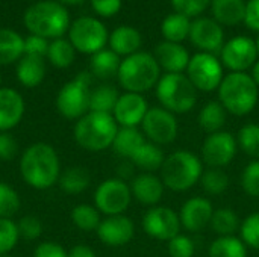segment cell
I'll return each mask as SVG.
<instances>
[{"mask_svg":"<svg viewBox=\"0 0 259 257\" xmlns=\"http://www.w3.org/2000/svg\"><path fill=\"white\" fill-rule=\"evenodd\" d=\"M96 232L105 245L123 247L132 241L135 235V226L134 221L126 215H112L102 220Z\"/></svg>","mask_w":259,"mask_h":257,"instance_id":"18","label":"cell"},{"mask_svg":"<svg viewBox=\"0 0 259 257\" xmlns=\"http://www.w3.org/2000/svg\"><path fill=\"white\" fill-rule=\"evenodd\" d=\"M68 257H96V253L91 247L79 244V245H74L68 251Z\"/></svg>","mask_w":259,"mask_h":257,"instance_id":"52","label":"cell"},{"mask_svg":"<svg viewBox=\"0 0 259 257\" xmlns=\"http://www.w3.org/2000/svg\"><path fill=\"white\" fill-rule=\"evenodd\" d=\"M238 147L253 159H259V124H244L237 136Z\"/></svg>","mask_w":259,"mask_h":257,"instance_id":"39","label":"cell"},{"mask_svg":"<svg viewBox=\"0 0 259 257\" xmlns=\"http://www.w3.org/2000/svg\"><path fill=\"white\" fill-rule=\"evenodd\" d=\"M203 174V165L197 155L187 150H178L168 155L161 167V180L165 188L184 192L191 189Z\"/></svg>","mask_w":259,"mask_h":257,"instance_id":"6","label":"cell"},{"mask_svg":"<svg viewBox=\"0 0 259 257\" xmlns=\"http://www.w3.org/2000/svg\"><path fill=\"white\" fill-rule=\"evenodd\" d=\"M228 112L220 101H208L199 112L197 123L208 135L222 132L226 124Z\"/></svg>","mask_w":259,"mask_h":257,"instance_id":"29","label":"cell"},{"mask_svg":"<svg viewBox=\"0 0 259 257\" xmlns=\"http://www.w3.org/2000/svg\"><path fill=\"white\" fill-rule=\"evenodd\" d=\"M255 42H256V50H258V56H259V35H258V38H256V41H255Z\"/></svg>","mask_w":259,"mask_h":257,"instance_id":"55","label":"cell"},{"mask_svg":"<svg viewBox=\"0 0 259 257\" xmlns=\"http://www.w3.org/2000/svg\"><path fill=\"white\" fill-rule=\"evenodd\" d=\"M108 44L114 53H117L118 56L127 58V56L140 52V47L143 44V36L137 27L118 26L109 33Z\"/></svg>","mask_w":259,"mask_h":257,"instance_id":"23","label":"cell"},{"mask_svg":"<svg viewBox=\"0 0 259 257\" xmlns=\"http://www.w3.org/2000/svg\"><path fill=\"white\" fill-rule=\"evenodd\" d=\"M129 161L134 164V167H138L140 170H144L146 173H152V171L161 170L165 161V156L159 145L150 141H146Z\"/></svg>","mask_w":259,"mask_h":257,"instance_id":"30","label":"cell"},{"mask_svg":"<svg viewBox=\"0 0 259 257\" xmlns=\"http://www.w3.org/2000/svg\"><path fill=\"white\" fill-rule=\"evenodd\" d=\"M61 189L65 194L70 195H77L80 192H83L90 183H91V177L87 168L83 167H70L65 171L61 173L59 180H58Z\"/></svg>","mask_w":259,"mask_h":257,"instance_id":"32","label":"cell"},{"mask_svg":"<svg viewBox=\"0 0 259 257\" xmlns=\"http://www.w3.org/2000/svg\"><path fill=\"white\" fill-rule=\"evenodd\" d=\"M68 39L79 53L94 55L105 48L109 39L106 26L94 17H79L71 21Z\"/></svg>","mask_w":259,"mask_h":257,"instance_id":"9","label":"cell"},{"mask_svg":"<svg viewBox=\"0 0 259 257\" xmlns=\"http://www.w3.org/2000/svg\"><path fill=\"white\" fill-rule=\"evenodd\" d=\"M121 59L117 53H114L111 48H103L91 56L90 61V68L91 74L99 77V79H111L118 74Z\"/></svg>","mask_w":259,"mask_h":257,"instance_id":"28","label":"cell"},{"mask_svg":"<svg viewBox=\"0 0 259 257\" xmlns=\"http://www.w3.org/2000/svg\"><path fill=\"white\" fill-rule=\"evenodd\" d=\"M24 56V38L14 29H0V67L18 62Z\"/></svg>","mask_w":259,"mask_h":257,"instance_id":"26","label":"cell"},{"mask_svg":"<svg viewBox=\"0 0 259 257\" xmlns=\"http://www.w3.org/2000/svg\"><path fill=\"white\" fill-rule=\"evenodd\" d=\"M149 105L143 94L124 92L118 97L112 117L118 127H138L143 123Z\"/></svg>","mask_w":259,"mask_h":257,"instance_id":"17","label":"cell"},{"mask_svg":"<svg viewBox=\"0 0 259 257\" xmlns=\"http://www.w3.org/2000/svg\"><path fill=\"white\" fill-rule=\"evenodd\" d=\"M156 98L171 114H187L197 103V89L185 73H165L156 85Z\"/></svg>","mask_w":259,"mask_h":257,"instance_id":"7","label":"cell"},{"mask_svg":"<svg viewBox=\"0 0 259 257\" xmlns=\"http://www.w3.org/2000/svg\"><path fill=\"white\" fill-rule=\"evenodd\" d=\"M190 41L203 53L215 55L225 45L223 26L209 17H197L191 21Z\"/></svg>","mask_w":259,"mask_h":257,"instance_id":"16","label":"cell"},{"mask_svg":"<svg viewBox=\"0 0 259 257\" xmlns=\"http://www.w3.org/2000/svg\"><path fill=\"white\" fill-rule=\"evenodd\" d=\"M71 221L73 224L82 230V232H93L97 230V227L100 226V212L97 211L96 206L91 204H77L73 208L71 211Z\"/></svg>","mask_w":259,"mask_h":257,"instance_id":"37","label":"cell"},{"mask_svg":"<svg viewBox=\"0 0 259 257\" xmlns=\"http://www.w3.org/2000/svg\"><path fill=\"white\" fill-rule=\"evenodd\" d=\"M155 59L161 70L165 73H184L190 64V53L188 50L178 42L162 41L155 47Z\"/></svg>","mask_w":259,"mask_h":257,"instance_id":"21","label":"cell"},{"mask_svg":"<svg viewBox=\"0 0 259 257\" xmlns=\"http://www.w3.org/2000/svg\"><path fill=\"white\" fill-rule=\"evenodd\" d=\"M117 79L126 92L143 94L158 85L161 79V67L153 55L137 52L121 59Z\"/></svg>","mask_w":259,"mask_h":257,"instance_id":"4","label":"cell"},{"mask_svg":"<svg viewBox=\"0 0 259 257\" xmlns=\"http://www.w3.org/2000/svg\"><path fill=\"white\" fill-rule=\"evenodd\" d=\"M47 67L46 59L36 58V56H27L24 55L15 67V76L17 80L26 86V88H35L42 83L46 79Z\"/></svg>","mask_w":259,"mask_h":257,"instance_id":"24","label":"cell"},{"mask_svg":"<svg viewBox=\"0 0 259 257\" xmlns=\"http://www.w3.org/2000/svg\"><path fill=\"white\" fill-rule=\"evenodd\" d=\"M209 226L219 236H234L241 227V221L232 209L222 208L214 211Z\"/></svg>","mask_w":259,"mask_h":257,"instance_id":"36","label":"cell"},{"mask_svg":"<svg viewBox=\"0 0 259 257\" xmlns=\"http://www.w3.org/2000/svg\"><path fill=\"white\" fill-rule=\"evenodd\" d=\"M214 214L212 203L205 197H193L187 200L179 212L181 226L188 232H200L211 224Z\"/></svg>","mask_w":259,"mask_h":257,"instance_id":"19","label":"cell"},{"mask_svg":"<svg viewBox=\"0 0 259 257\" xmlns=\"http://www.w3.org/2000/svg\"><path fill=\"white\" fill-rule=\"evenodd\" d=\"M190 29H191V18L179 12L168 14L161 23V33L165 38V41L170 42L181 44L182 41H185L190 36Z\"/></svg>","mask_w":259,"mask_h":257,"instance_id":"31","label":"cell"},{"mask_svg":"<svg viewBox=\"0 0 259 257\" xmlns=\"http://www.w3.org/2000/svg\"><path fill=\"white\" fill-rule=\"evenodd\" d=\"M164 183L161 177L155 176L153 173H141L137 177H134L131 183V192L132 197L146 206H158L164 195Z\"/></svg>","mask_w":259,"mask_h":257,"instance_id":"22","label":"cell"},{"mask_svg":"<svg viewBox=\"0 0 259 257\" xmlns=\"http://www.w3.org/2000/svg\"><path fill=\"white\" fill-rule=\"evenodd\" d=\"M47 59L49 62L59 70L68 68L74 59H76V48L70 42L68 38H56L52 39L49 44V52H47Z\"/></svg>","mask_w":259,"mask_h":257,"instance_id":"33","label":"cell"},{"mask_svg":"<svg viewBox=\"0 0 259 257\" xmlns=\"http://www.w3.org/2000/svg\"><path fill=\"white\" fill-rule=\"evenodd\" d=\"M93 74L88 71L79 73L73 80L67 82L56 95V109L67 120H79L90 112Z\"/></svg>","mask_w":259,"mask_h":257,"instance_id":"8","label":"cell"},{"mask_svg":"<svg viewBox=\"0 0 259 257\" xmlns=\"http://www.w3.org/2000/svg\"><path fill=\"white\" fill-rule=\"evenodd\" d=\"M211 2L212 0H170V5L175 12H179L188 18H197L211 6Z\"/></svg>","mask_w":259,"mask_h":257,"instance_id":"44","label":"cell"},{"mask_svg":"<svg viewBox=\"0 0 259 257\" xmlns=\"http://www.w3.org/2000/svg\"><path fill=\"white\" fill-rule=\"evenodd\" d=\"M56 2H59L61 5H80V3H83L85 0H56Z\"/></svg>","mask_w":259,"mask_h":257,"instance_id":"54","label":"cell"},{"mask_svg":"<svg viewBox=\"0 0 259 257\" xmlns=\"http://www.w3.org/2000/svg\"><path fill=\"white\" fill-rule=\"evenodd\" d=\"M237 150L235 136L231 132L222 130L206 136L202 145V159L209 168H223L234 161Z\"/></svg>","mask_w":259,"mask_h":257,"instance_id":"15","label":"cell"},{"mask_svg":"<svg viewBox=\"0 0 259 257\" xmlns=\"http://www.w3.org/2000/svg\"><path fill=\"white\" fill-rule=\"evenodd\" d=\"M20 238H24L27 241H35L41 236L42 233V223L38 217L33 215H26L17 223Z\"/></svg>","mask_w":259,"mask_h":257,"instance_id":"46","label":"cell"},{"mask_svg":"<svg viewBox=\"0 0 259 257\" xmlns=\"http://www.w3.org/2000/svg\"><path fill=\"white\" fill-rule=\"evenodd\" d=\"M26 111L21 94L12 88H0V132H9L17 127Z\"/></svg>","mask_w":259,"mask_h":257,"instance_id":"20","label":"cell"},{"mask_svg":"<svg viewBox=\"0 0 259 257\" xmlns=\"http://www.w3.org/2000/svg\"><path fill=\"white\" fill-rule=\"evenodd\" d=\"M250 77L253 79V82L256 83V86L259 88V59L253 64L252 67V73H250Z\"/></svg>","mask_w":259,"mask_h":257,"instance_id":"53","label":"cell"},{"mask_svg":"<svg viewBox=\"0 0 259 257\" xmlns=\"http://www.w3.org/2000/svg\"><path fill=\"white\" fill-rule=\"evenodd\" d=\"M200 185L208 195H222L229 188V176L223 168H208L203 170Z\"/></svg>","mask_w":259,"mask_h":257,"instance_id":"38","label":"cell"},{"mask_svg":"<svg viewBox=\"0 0 259 257\" xmlns=\"http://www.w3.org/2000/svg\"><path fill=\"white\" fill-rule=\"evenodd\" d=\"M118 97L120 94L112 85H100L91 91L90 111L102 112V114H112Z\"/></svg>","mask_w":259,"mask_h":257,"instance_id":"34","label":"cell"},{"mask_svg":"<svg viewBox=\"0 0 259 257\" xmlns=\"http://www.w3.org/2000/svg\"><path fill=\"white\" fill-rule=\"evenodd\" d=\"M187 77L191 80L197 91H215L219 89L225 77L223 64L215 55L199 52L190 59V64L187 67Z\"/></svg>","mask_w":259,"mask_h":257,"instance_id":"10","label":"cell"},{"mask_svg":"<svg viewBox=\"0 0 259 257\" xmlns=\"http://www.w3.org/2000/svg\"><path fill=\"white\" fill-rule=\"evenodd\" d=\"M170 257H194L196 245L194 241L187 235H178L167 245Z\"/></svg>","mask_w":259,"mask_h":257,"instance_id":"45","label":"cell"},{"mask_svg":"<svg viewBox=\"0 0 259 257\" xmlns=\"http://www.w3.org/2000/svg\"><path fill=\"white\" fill-rule=\"evenodd\" d=\"M33 257H68V251L58 242L47 241L38 244L33 251Z\"/></svg>","mask_w":259,"mask_h":257,"instance_id":"50","label":"cell"},{"mask_svg":"<svg viewBox=\"0 0 259 257\" xmlns=\"http://www.w3.org/2000/svg\"><path fill=\"white\" fill-rule=\"evenodd\" d=\"M50 41L38 36V35H29L24 38V55L27 56H36V58H47Z\"/></svg>","mask_w":259,"mask_h":257,"instance_id":"47","label":"cell"},{"mask_svg":"<svg viewBox=\"0 0 259 257\" xmlns=\"http://www.w3.org/2000/svg\"><path fill=\"white\" fill-rule=\"evenodd\" d=\"M146 141L147 139L144 133L138 130V127H120L114 139L112 148L118 156L131 159Z\"/></svg>","mask_w":259,"mask_h":257,"instance_id":"27","label":"cell"},{"mask_svg":"<svg viewBox=\"0 0 259 257\" xmlns=\"http://www.w3.org/2000/svg\"><path fill=\"white\" fill-rule=\"evenodd\" d=\"M0 83H2V73H0ZM2 88V86H0Z\"/></svg>","mask_w":259,"mask_h":257,"instance_id":"56","label":"cell"},{"mask_svg":"<svg viewBox=\"0 0 259 257\" xmlns=\"http://www.w3.org/2000/svg\"><path fill=\"white\" fill-rule=\"evenodd\" d=\"M90 3L93 11L103 18L117 15L123 6V0H90Z\"/></svg>","mask_w":259,"mask_h":257,"instance_id":"48","label":"cell"},{"mask_svg":"<svg viewBox=\"0 0 259 257\" xmlns=\"http://www.w3.org/2000/svg\"><path fill=\"white\" fill-rule=\"evenodd\" d=\"M217 91L219 101L223 105L226 112L237 117L250 114L258 103L259 88L247 73L226 74Z\"/></svg>","mask_w":259,"mask_h":257,"instance_id":"5","label":"cell"},{"mask_svg":"<svg viewBox=\"0 0 259 257\" xmlns=\"http://www.w3.org/2000/svg\"><path fill=\"white\" fill-rule=\"evenodd\" d=\"M21 200L18 192L8 183L0 182V218H11L18 212Z\"/></svg>","mask_w":259,"mask_h":257,"instance_id":"41","label":"cell"},{"mask_svg":"<svg viewBox=\"0 0 259 257\" xmlns=\"http://www.w3.org/2000/svg\"><path fill=\"white\" fill-rule=\"evenodd\" d=\"M179 214L167 206H153L143 217V229L146 235L158 241H171L181 230Z\"/></svg>","mask_w":259,"mask_h":257,"instance_id":"14","label":"cell"},{"mask_svg":"<svg viewBox=\"0 0 259 257\" xmlns=\"http://www.w3.org/2000/svg\"><path fill=\"white\" fill-rule=\"evenodd\" d=\"M241 188L247 195L259 198V159L252 161L244 167L241 174Z\"/></svg>","mask_w":259,"mask_h":257,"instance_id":"43","label":"cell"},{"mask_svg":"<svg viewBox=\"0 0 259 257\" xmlns=\"http://www.w3.org/2000/svg\"><path fill=\"white\" fill-rule=\"evenodd\" d=\"M240 233L241 241L246 244V247L259 250V212L250 214L247 218L243 220Z\"/></svg>","mask_w":259,"mask_h":257,"instance_id":"42","label":"cell"},{"mask_svg":"<svg viewBox=\"0 0 259 257\" xmlns=\"http://www.w3.org/2000/svg\"><path fill=\"white\" fill-rule=\"evenodd\" d=\"M258 58L256 42L244 35L231 38L220 52V61L231 73H246L253 67Z\"/></svg>","mask_w":259,"mask_h":257,"instance_id":"13","label":"cell"},{"mask_svg":"<svg viewBox=\"0 0 259 257\" xmlns=\"http://www.w3.org/2000/svg\"><path fill=\"white\" fill-rule=\"evenodd\" d=\"M20 232L11 218H0V256H8L18 244Z\"/></svg>","mask_w":259,"mask_h":257,"instance_id":"40","label":"cell"},{"mask_svg":"<svg viewBox=\"0 0 259 257\" xmlns=\"http://www.w3.org/2000/svg\"><path fill=\"white\" fill-rule=\"evenodd\" d=\"M118 124L112 114L88 112L74 124V141L87 151H103L112 147L118 132Z\"/></svg>","mask_w":259,"mask_h":257,"instance_id":"3","label":"cell"},{"mask_svg":"<svg viewBox=\"0 0 259 257\" xmlns=\"http://www.w3.org/2000/svg\"><path fill=\"white\" fill-rule=\"evenodd\" d=\"M132 200L131 186L118 177L102 182L94 192V206L106 217L123 215Z\"/></svg>","mask_w":259,"mask_h":257,"instance_id":"11","label":"cell"},{"mask_svg":"<svg viewBox=\"0 0 259 257\" xmlns=\"http://www.w3.org/2000/svg\"><path fill=\"white\" fill-rule=\"evenodd\" d=\"M250 30L259 32V0H247L246 15L243 21Z\"/></svg>","mask_w":259,"mask_h":257,"instance_id":"51","label":"cell"},{"mask_svg":"<svg viewBox=\"0 0 259 257\" xmlns=\"http://www.w3.org/2000/svg\"><path fill=\"white\" fill-rule=\"evenodd\" d=\"M23 23L30 35H38L52 41L68 33L71 18L68 9L59 2L39 0L26 9Z\"/></svg>","mask_w":259,"mask_h":257,"instance_id":"2","label":"cell"},{"mask_svg":"<svg viewBox=\"0 0 259 257\" xmlns=\"http://www.w3.org/2000/svg\"><path fill=\"white\" fill-rule=\"evenodd\" d=\"M0 257H11V256H0Z\"/></svg>","mask_w":259,"mask_h":257,"instance_id":"57","label":"cell"},{"mask_svg":"<svg viewBox=\"0 0 259 257\" xmlns=\"http://www.w3.org/2000/svg\"><path fill=\"white\" fill-rule=\"evenodd\" d=\"M20 174L33 189L44 191L55 186L61 176V162L56 150L47 142L29 145L20 159Z\"/></svg>","mask_w":259,"mask_h":257,"instance_id":"1","label":"cell"},{"mask_svg":"<svg viewBox=\"0 0 259 257\" xmlns=\"http://www.w3.org/2000/svg\"><path fill=\"white\" fill-rule=\"evenodd\" d=\"M141 127L146 139L159 147L171 144L179 132L176 115L161 106L149 108Z\"/></svg>","mask_w":259,"mask_h":257,"instance_id":"12","label":"cell"},{"mask_svg":"<svg viewBox=\"0 0 259 257\" xmlns=\"http://www.w3.org/2000/svg\"><path fill=\"white\" fill-rule=\"evenodd\" d=\"M18 153V144L9 132H0V161H11Z\"/></svg>","mask_w":259,"mask_h":257,"instance_id":"49","label":"cell"},{"mask_svg":"<svg viewBox=\"0 0 259 257\" xmlns=\"http://www.w3.org/2000/svg\"><path fill=\"white\" fill-rule=\"evenodd\" d=\"M246 0H212V18L222 26H237L244 21Z\"/></svg>","mask_w":259,"mask_h":257,"instance_id":"25","label":"cell"},{"mask_svg":"<svg viewBox=\"0 0 259 257\" xmlns=\"http://www.w3.org/2000/svg\"><path fill=\"white\" fill-rule=\"evenodd\" d=\"M209 257H247V247L235 235L219 236L209 247Z\"/></svg>","mask_w":259,"mask_h":257,"instance_id":"35","label":"cell"}]
</instances>
